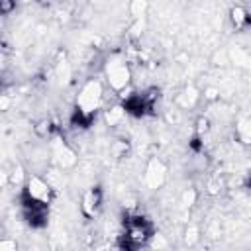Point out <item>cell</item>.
<instances>
[{
    "label": "cell",
    "instance_id": "4fadbf2b",
    "mask_svg": "<svg viewBox=\"0 0 251 251\" xmlns=\"http://www.w3.org/2000/svg\"><path fill=\"white\" fill-rule=\"evenodd\" d=\"M247 186H249V190H251V175H249V180H247Z\"/></svg>",
    "mask_w": 251,
    "mask_h": 251
},
{
    "label": "cell",
    "instance_id": "5b68a950",
    "mask_svg": "<svg viewBox=\"0 0 251 251\" xmlns=\"http://www.w3.org/2000/svg\"><path fill=\"white\" fill-rule=\"evenodd\" d=\"M22 214H24V220L31 226V227H43L47 224V204H39V202H33V200H27L22 196Z\"/></svg>",
    "mask_w": 251,
    "mask_h": 251
},
{
    "label": "cell",
    "instance_id": "9c48e42d",
    "mask_svg": "<svg viewBox=\"0 0 251 251\" xmlns=\"http://www.w3.org/2000/svg\"><path fill=\"white\" fill-rule=\"evenodd\" d=\"M229 18H231V24H233L237 29H245V27L251 24V16H249V12H247L245 8H241V6L231 8Z\"/></svg>",
    "mask_w": 251,
    "mask_h": 251
},
{
    "label": "cell",
    "instance_id": "277c9868",
    "mask_svg": "<svg viewBox=\"0 0 251 251\" xmlns=\"http://www.w3.org/2000/svg\"><path fill=\"white\" fill-rule=\"evenodd\" d=\"M104 71H106L108 84H110L114 90H124V88L129 84L131 73H129V67L126 65V61H124L122 57H110Z\"/></svg>",
    "mask_w": 251,
    "mask_h": 251
},
{
    "label": "cell",
    "instance_id": "7a4b0ae2",
    "mask_svg": "<svg viewBox=\"0 0 251 251\" xmlns=\"http://www.w3.org/2000/svg\"><path fill=\"white\" fill-rule=\"evenodd\" d=\"M102 96H104V88H102V82L96 78H90L80 88L76 96V112H75V118L80 126L90 124V120L94 118L96 110L102 104Z\"/></svg>",
    "mask_w": 251,
    "mask_h": 251
},
{
    "label": "cell",
    "instance_id": "ba28073f",
    "mask_svg": "<svg viewBox=\"0 0 251 251\" xmlns=\"http://www.w3.org/2000/svg\"><path fill=\"white\" fill-rule=\"evenodd\" d=\"M53 157L57 159V163L61 165V167H73L75 163H76V155L69 149V145H65L63 141H59V143H55V147H53Z\"/></svg>",
    "mask_w": 251,
    "mask_h": 251
},
{
    "label": "cell",
    "instance_id": "8fae6325",
    "mask_svg": "<svg viewBox=\"0 0 251 251\" xmlns=\"http://www.w3.org/2000/svg\"><path fill=\"white\" fill-rule=\"evenodd\" d=\"M239 137L243 143H251V120H245L239 124Z\"/></svg>",
    "mask_w": 251,
    "mask_h": 251
},
{
    "label": "cell",
    "instance_id": "7c38bea8",
    "mask_svg": "<svg viewBox=\"0 0 251 251\" xmlns=\"http://www.w3.org/2000/svg\"><path fill=\"white\" fill-rule=\"evenodd\" d=\"M14 10H16V0H0V12L4 16L12 14Z\"/></svg>",
    "mask_w": 251,
    "mask_h": 251
},
{
    "label": "cell",
    "instance_id": "30bf717a",
    "mask_svg": "<svg viewBox=\"0 0 251 251\" xmlns=\"http://www.w3.org/2000/svg\"><path fill=\"white\" fill-rule=\"evenodd\" d=\"M124 114H126V108H112V110L106 112V122H108L110 126H116V124L124 118Z\"/></svg>",
    "mask_w": 251,
    "mask_h": 251
},
{
    "label": "cell",
    "instance_id": "6da1fadb",
    "mask_svg": "<svg viewBox=\"0 0 251 251\" xmlns=\"http://www.w3.org/2000/svg\"><path fill=\"white\" fill-rule=\"evenodd\" d=\"M155 237L153 222L141 214L127 216L124 220V231H122V243L124 249H139L149 245V241Z\"/></svg>",
    "mask_w": 251,
    "mask_h": 251
},
{
    "label": "cell",
    "instance_id": "52a82bcc",
    "mask_svg": "<svg viewBox=\"0 0 251 251\" xmlns=\"http://www.w3.org/2000/svg\"><path fill=\"white\" fill-rule=\"evenodd\" d=\"M165 175H167L165 165L159 159H151L147 169H145V182H147V186L149 188H159L165 182Z\"/></svg>",
    "mask_w": 251,
    "mask_h": 251
},
{
    "label": "cell",
    "instance_id": "3957f363",
    "mask_svg": "<svg viewBox=\"0 0 251 251\" xmlns=\"http://www.w3.org/2000/svg\"><path fill=\"white\" fill-rule=\"evenodd\" d=\"M22 196L27 198V200H33V202H39V204H47L49 206L51 200H53V188L41 176L31 175L25 180V186L22 190Z\"/></svg>",
    "mask_w": 251,
    "mask_h": 251
},
{
    "label": "cell",
    "instance_id": "8992f818",
    "mask_svg": "<svg viewBox=\"0 0 251 251\" xmlns=\"http://www.w3.org/2000/svg\"><path fill=\"white\" fill-rule=\"evenodd\" d=\"M102 188L100 186H90L86 192H84V196H82V202H80V210H82V214L86 216V218H94L98 212H100V208H102Z\"/></svg>",
    "mask_w": 251,
    "mask_h": 251
}]
</instances>
